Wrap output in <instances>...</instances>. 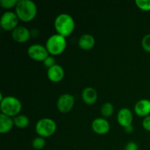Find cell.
<instances>
[{
  "label": "cell",
  "instance_id": "obj_1",
  "mask_svg": "<svg viewBox=\"0 0 150 150\" xmlns=\"http://www.w3.org/2000/svg\"><path fill=\"white\" fill-rule=\"evenodd\" d=\"M16 13L19 20L23 22L31 21L38 13L36 4L31 0H19L16 6Z\"/></svg>",
  "mask_w": 150,
  "mask_h": 150
},
{
  "label": "cell",
  "instance_id": "obj_2",
  "mask_svg": "<svg viewBox=\"0 0 150 150\" xmlns=\"http://www.w3.org/2000/svg\"><path fill=\"white\" fill-rule=\"evenodd\" d=\"M54 27L57 34L67 38L73 33L75 29L74 19L70 15L62 13L56 18Z\"/></svg>",
  "mask_w": 150,
  "mask_h": 150
},
{
  "label": "cell",
  "instance_id": "obj_3",
  "mask_svg": "<svg viewBox=\"0 0 150 150\" xmlns=\"http://www.w3.org/2000/svg\"><path fill=\"white\" fill-rule=\"evenodd\" d=\"M22 105L21 101L16 97H4L2 100L0 101V109L1 114L8 117H17L21 111Z\"/></svg>",
  "mask_w": 150,
  "mask_h": 150
},
{
  "label": "cell",
  "instance_id": "obj_4",
  "mask_svg": "<svg viewBox=\"0 0 150 150\" xmlns=\"http://www.w3.org/2000/svg\"><path fill=\"white\" fill-rule=\"evenodd\" d=\"M66 46V38L59 34H54L49 37L45 43V47L48 53L53 56H57L62 54L65 50Z\"/></svg>",
  "mask_w": 150,
  "mask_h": 150
},
{
  "label": "cell",
  "instance_id": "obj_5",
  "mask_svg": "<svg viewBox=\"0 0 150 150\" xmlns=\"http://www.w3.org/2000/svg\"><path fill=\"white\" fill-rule=\"evenodd\" d=\"M57 130V124L50 118H42L38 121L35 125V131L40 137L48 138L53 136Z\"/></svg>",
  "mask_w": 150,
  "mask_h": 150
},
{
  "label": "cell",
  "instance_id": "obj_6",
  "mask_svg": "<svg viewBox=\"0 0 150 150\" xmlns=\"http://www.w3.org/2000/svg\"><path fill=\"white\" fill-rule=\"evenodd\" d=\"M27 54L32 59L38 62H44L49 56L46 47L40 44H33L27 49Z\"/></svg>",
  "mask_w": 150,
  "mask_h": 150
},
{
  "label": "cell",
  "instance_id": "obj_7",
  "mask_svg": "<svg viewBox=\"0 0 150 150\" xmlns=\"http://www.w3.org/2000/svg\"><path fill=\"white\" fill-rule=\"evenodd\" d=\"M18 21L19 18L16 13L11 11L5 12L1 16L0 24L4 30L13 32L16 27H18Z\"/></svg>",
  "mask_w": 150,
  "mask_h": 150
},
{
  "label": "cell",
  "instance_id": "obj_8",
  "mask_svg": "<svg viewBox=\"0 0 150 150\" xmlns=\"http://www.w3.org/2000/svg\"><path fill=\"white\" fill-rule=\"evenodd\" d=\"M75 104V98L70 94H63L58 98L57 102V107L59 111L62 114L70 112Z\"/></svg>",
  "mask_w": 150,
  "mask_h": 150
},
{
  "label": "cell",
  "instance_id": "obj_9",
  "mask_svg": "<svg viewBox=\"0 0 150 150\" xmlns=\"http://www.w3.org/2000/svg\"><path fill=\"white\" fill-rule=\"evenodd\" d=\"M111 126L105 118H96L92 123V129L98 135H105L109 132Z\"/></svg>",
  "mask_w": 150,
  "mask_h": 150
},
{
  "label": "cell",
  "instance_id": "obj_10",
  "mask_svg": "<svg viewBox=\"0 0 150 150\" xmlns=\"http://www.w3.org/2000/svg\"><path fill=\"white\" fill-rule=\"evenodd\" d=\"M133 120V113L129 108H121L119 111L118 114H117V122L124 128L130 125H132Z\"/></svg>",
  "mask_w": 150,
  "mask_h": 150
},
{
  "label": "cell",
  "instance_id": "obj_11",
  "mask_svg": "<svg viewBox=\"0 0 150 150\" xmlns=\"http://www.w3.org/2000/svg\"><path fill=\"white\" fill-rule=\"evenodd\" d=\"M47 76L51 81L58 83L64 79V70L62 66L56 64L53 67L48 68L47 71Z\"/></svg>",
  "mask_w": 150,
  "mask_h": 150
},
{
  "label": "cell",
  "instance_id": "obj_12",
  "mask_svg": "<svg viewBox=\"0 0 150 150\" xmlns=\"http://www.w3.org/2000/svg\"><path fill=\"white\" fill-rule=\"evenodd\" d=\"M12 37L16 42H26L31 37V32L25 26H18L12 32Z\"/></svg>",
  "mask_w": 150,
  "mask_h": 150
},
{
  "label": "cell",
  "instance_id": "obj_13",
  "mask_svg": "<svg viewBox=\"0 0 150 150\" xmlns=\"http://www.w3.org/2000/svg\"><path fill=\"white\" fill-rule=\"evenodd\" d=\"M134 111L136 115L141 117H146L150 115V100L147 99H142L138 101L134 107Z\"/></svg>",
  "mask_w": 150,
  "mask_h": 150
},
{
  "label": "cell",
  "instance_id": "obj_14",
  "mask_svg": "<svg viewBox=\"0 0 150 150\" xmlns=\"http://www.w3.org/2000/svg\"><path fill=\"white\" fill-rule=\"evenodd\" d=\"M81 98L85 103L87 105H92L95 103L98 100V93L94 88L86 87L82 91Z\"/></svg>",
  "mask_w": 150,
  "mask_h": 150
},
{
  "label": "cell",
  "instance_id": "obj_15",
  "mask_svg": "<svg viewBox=\"0 0 150 150\" xmlns=\"http://www.w3.org/2000/svg\"><path fill=\"white\" fill-rule=\"evenodd\" d=\"M79 47L83 50H90L95 46V39L92 35L83 34L80 37L79 40Z\"/></svg>",
  "mask_w": 150,
  "mask_h": 150
},
{
  "label": "cell",
  "instance_id": "obj_16",
  "mask_svg": "<svg viewBox=\"0 0 150 150\" xmlns=\"http://www.w3.org/2000/svg\"><path fill=\"white\" fill-rule=\"evenodd\" d=\"M13 125H14L13 119L1 113L0 114V133H8L13 129Z\"/></svg>",
  "mask_w": 150,
  "mask_h": 150
},
{
  "label": "cell",
  "instance_id": "obj_17",
  "mask_svg": "<svg viewBox=\"0 0 150 150\" xmlns=\"http://www.w3.org/2000/svg\"><path fill=\"white\" fill-rule=\"evenodd\" d=\"M14 125L18 128L23 129L29 125V119L26 115H18L14 117Z\"/></svg>",
  "mask_w": 150,
  "mask_h": 150
},
{
  "label": "cell",
  "instance_id": "obj_18",
  "mask_svg": "<svg viewBox=\"0 0 150 150\" xmlns=\"http://www.w3.org/2000/svg\"><path fill=\"white\" fill-rule=\"evenodd\" d=\"M114 105L111 103H105L101 107V114L105 119L111 117L114 114Z\"/></svg>",
  "mask_w": 150,
  "mask_h": 150
},
{
  "label": "cell",
  "instance_id": "obj_19",
  "mask_svg": "<svg viewBox=\"0 0 150 150\" xmlns=\"http://www.w3.org/2000/svg\"><path fill=\"white\" fill-rule=\"evenodd\" d=\"M32 147L36 150H40L45 147L46 144L45 139L42 137H37L32 141Z\"/></svg>",
  "mask_w": 150,
  "mask_h": 150
},
{
  "label": "cell",
  "instance_id": "obj_20",
  "mask_svg": "<svg viewBox=\"0 0 150 150\" xmlns=\"http://www.w3.org/2000/svg\"><path fill=\"white\" fill-rule=\"evenodd\" d=\"M135 3L136 6L142 10H150V0H136Z\"/></svg>",
  "mask_w": 150,
  "mask_h": 150
},
{
  "label": "cell",
  "instance_id": "obj_21",
  "mask_svg": "<svg viewBox=\"0 0 150 150\" xmlns=\"http://www.w3.org/2000/svg\"><path fill=\"white\" fill-rule=\"evenodd\" d=\"M19 0H1L0 4L4 9H10L17 5Z\"/></svg>",
  "mask_w": 150,
  "mask_h": 150
},
{
  "label": "cell",
  "instance_id": "obj_22",
  "mask_svg": "<svg viewBox=\"0 0 150 150\" xmlns=\"http://www.w3.org/2000/svg\"><path fill=\"white\" fill-rule=\"evenodd\" d=\"M142 48L146 52L150 53V34H147L143 38L142 41Z\"/></svg>",
  "mask_w": 150,
  "mask_h": 150
},
{
  "label": "cell",
  "instance_id": "obj_23",
  "mask_svg": "<svg viewBox=\"0 0 150 150\" xmlns=\"http://www.w3.org/2000/svg\"><path fill=\"white\" fill-rule=\"evenodd\" d=\"M43 64L45 67H48V68H50V67H53L54 65H55L56 60L54 57H51V56H49V57H48V58H47L43 62Z\"/></svg>",
  "mask_w": 150,
  "mask_h": 150
},
{
  "label": "cell",
  "instance_id": "obj_24",
  "mask_svg": "<svg viewBox=\"0 0 150 150\" xmlns=\"http://www.w3.org/2000/svg\"><path fill=\"white\" fill-rule=\"evenodd\" d=\"M142 126H143L144 129L150 132V115L144 119L143 122H142Z\"/></svg>",
  "mask_w": 150,
  "mask_h": 150
},
{
  "label": "cell",
  "instance_id": "obj_25",
  "mask_svg": "<svg viewBox=\"0 0 150 150\" xmlns=\"http://www.w3.org/2000/svg\"><path fill=\"white\" fill-rule=\"evenodd\" d=\"M125 150H139V146L133 142H128L125 146Z\"/></svg>",
  "mask_w": 150,
  "mask_h": 150
},
{
  "label": "cell",
  "instance_id": "obj_26",
  "mask_svg": "<svg viewBox=\"0 0 150 150\" xmlns=\"http://www.w3.org/2000/svg\"><path fill=\"white\" fill-rule=\"evenodd\" d=\"M133 131V127L132 125L128 126V127H125V132L127 133H131Z\"/></svg>",
  "mask_w": 150,
  "mask_h": 150
},
{
  "label": "cell",
  "instance_id": "obj_27",
  "mask_svg": "<svg viewBox=\"0 0 150 150\" xmlns=\"http://www.w3.org/2000/svg\"></svg>",
  "mask_w": 150,
  "mask_h": 150
}]
</instances>
